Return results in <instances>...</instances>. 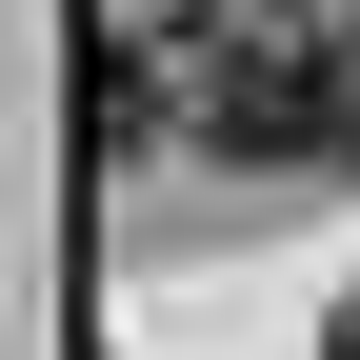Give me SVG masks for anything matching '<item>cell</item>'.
Listing matches in <instances>:
<instances>
[{"label": "cell", "instance_id": "obj_1", "mask_svg": "<svg viewBox=\"0 0 360 360\" xmlns=\"http://www.w3.org/2000/svg\"><path fill=\"white\" fill-rule=\"evenodd\" d=\"M200 120H220V141H240V160H360V80L321 60V40H200Z\"/></svg>", "mask_w": 360, "mask_h": 360}, {"label": "cell", "instance_id": "obj_2", "mask_svg": "<svg viewBox=\"0 0 360 360\" xmlns=\"http://www.w3.org/2000/svg\"><path fill=\"white\" fill-rule=\"evenodd\" d=\"M321 360H360V300H340V321H321Z\"/></svg>", "mask_w": 360, "mask_h": 360}]
</instances>
